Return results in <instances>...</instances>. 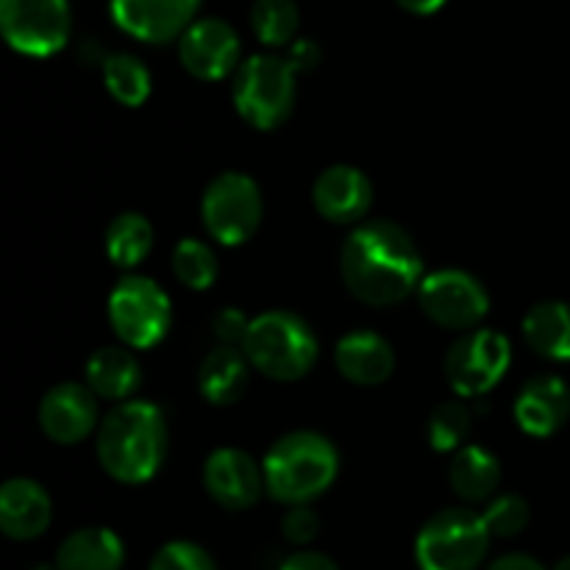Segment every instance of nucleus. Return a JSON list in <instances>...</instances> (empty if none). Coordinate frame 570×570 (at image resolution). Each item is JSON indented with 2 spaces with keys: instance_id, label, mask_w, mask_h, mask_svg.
<instances>
[{
  "instance_id": "473e14b6",
  "label": "nucleus",
  "mask_w": 570,
  "mask_h": 570,
  "mask_svg": "<svg viewBox=\"0 0 570 570\" xmlns=\"http://www.w3.org/2000/svg\"><path fill=\"white\" fill-rule=\"evenodd\" d=\"M282 532L289 543L306 546L321 532V518H317V512L309 504L289 507L282 518Z\"/></svg>"
},
{
  "instance_id": "e433bc0d",
  "label": "nucleus",
  "mask_w": 570,
  "mask_h": 570,
  "mask_svg": "<svg viewBox=\"0 0 570 570\" xmlns=\"http://www.w3.org/2000/svg\"><path fill=\"white\" fill-rule=\"evenodd\" d=\"M395 3L401 6V9H406L410 14H434V11H440L445 6V0H395Z\"/></svg>"
},
{
  "instance_id": "a878e982",
  "label": "nucleus",
  "mask_w": 570,
  "mask_h": 570,
  "mask_svg": "<svg viewBox=\"0 0 570 570\" xmlns=\"http://www.w3.org/2000/svg\"><path fill=\"white\" fill-rule=\"evenodd\" d=\"M104 83L117 104L137 109L150 95V72L137 56L111 53L104 59Z\"/></svg>"
},
{
  "instance_id": "4468645a",
  "label": "nucleus",
  "mask_w": 570,
  "mask_h": 570,
  "mask_svg": "<svg viewBox=\"0 0 570 570\" xmlns=\"http://www.w3.org/2000/svg\"><path fill=\"white\" fill-rule=\"evenodd\" d=\"M204 488L223 510H250L267 493L265 468L239 449H217L206 456Z\"/></svg>"
},
{
  "instance_id": "5701e85b",
  "label": "nucleus",
  "mask_w": 570,
  "mask_h": 570,
  "mask_svg": "<svg viewBox=\"0 0 570 570\" xmlns=\"http://www.w3.org/2000/svg\"><path fill=\"white\" fill-rule=\"evenodd\" d=\"M449 484L468 504H482L495 495L501 484V462L482 445H465L449 465Z\"/></svg>"
},
{
  "instance_id": "f704fd0d",
  "label": "nucleus",
  "mask_w": 570,
  "mask_h": 570,
  "mask_svg": "<svg viewBox=\"0 0 570 570\" xmlns=\"http://www.w3.org/2000/svg\"><path fill=\"white\" fill-rule=\"evenodd\" d=\"M278 570H340V566L328 554L304 549V551H295V554H289Z\"/></svg>"
},
{
  "instance_id": "412c9836",
  "label": "nucleus",
  "mask_w": 570,
  "mask_h": 570,
  "mask_svg": "<svg viewBox=\"0 0 570 570\" xmlns=\"http://www.w3.org/2000/svg\"><path fill=\"white\" fill-rule=\"evenodd\" d=\"M250 362L243 348L217 345L204 356L198 367V390L209 404L232 406L248 390Z\"/></svg>"
},
{
  "instance_id": "423d86ee",
  "label": "nucleus",
  "mask_w": 570,
  "mask_h": 570,
  "mask_svg": "<svg viewBox=\"0 0 570 570\" xmlns=\"http://www.w3.org/2000/svg\"><path fill=\"white\" fill-rule=\"evenodd\" d=\"M490 529L479 512L449 507L429 518L415 538L421 570H479L490 551Z\"/></svg>"
},
{
  "instance_id": "aec40b11",
  "label": "nucleus",
  "mask_w": 570,
  "mask_h": 570,
  "mask_svg": "<svg viewBox=\"0 0 570 570\" xmlns=\"http://www.w3.org/2000/svg\"><path fill=\"white\" fill-rule=\"evenodd\" d=\"M83 373H87V387L98 399L111 401V404L131 401L142 384V367H139L137 356L120 345H106V348L95 351Z\"/></svg>"
},
{
  "instance_id": "20e7f679",
  "label": "nucleus",
  "mask_w": 570,
  "mask_h": 570,
  "mask_svg": "<svg viewBox=\"0 0 570 570\" xmlns=\"http://www.w3.org/2000/svg\"><path fill=\"white\" fill-rule=\"evenodd\" d=\"M243 351L262 376L273 382H298L315 367L321 345L315 328L298 312L271 309L250 321Z\"/></svg>"
},
{
  "instance_id": "9b49d317",
  "label": "nucleus",
  "mask_w": 570,
  "mask_h": 570,
  "mask_svg": "<svg viewBox=\"0 0 570 570\" xmlns=\"http://www.w3.org/2000/svg\"><path fill=\"white\" fill-rule=\"evenodd\" d=\"M0 28L17 53L45 59L67 45L70 6L67 0H0Z\"/></svg>"
},
{
  "instance_id": "393cba45",
  "label": "nucleus",
  "mask_w": 570,
  "mask_h": 570,
  "mask_svg": "<svg viewBox=\"0 0 570 570\" xmlns=\"http://www.w3.org/2000/svg\"><path fill=\"white\" fill-rule=\"evenodd\" d=\"M154 248V226L139 212H122L106 228V256L111 265L131 271Z\"/></svg>"
},
{
  "instance_id": "c85d7f7f",
  "label": "nucleus",
  "mask_w": 570,
  "mask_h": 570,
  "mask_svg": "<svg viewBox=\"0 0 570 570\" xmlns=\"http://www.w3.org/2000/svg\"><path fill=\"white\" fill-rule=\"evenodd\" d=\"M173 273L189 289H209L217 282L220 262L212 245L187 237L173 248Z\"/></svg>"
},
{
  "instance_id": "dca6fc26",
  "label": "nucleus",
  "mask_w": 570,
  "mask_h": 570,
  "mask_svg": "<svg viewBox=\"0 0 570 570\" xmlns=\"http://www.w3.org/2000/svg\"><path fill=\"white\" fill-rule=\"evenodd\" d=\"M312 204L334 226H360L373 206V184L360 167L332 165L317 176Z\"/></svg>"
},
{
  "instance_id": "bb28decb",
  "label": "nucleus",
  "mask_w": 570,
  "mask_h": 570,
  "mask_svg": "<svg viewBox=\"0 0 570 570\" xmlns=\"http://www.w3.org/2000/svg\"><path fill=\"white\" fill-rule=\"evenodd\" d=\"M301 26V11L295 0H254L250 28L267 48H284L295 42Z\"/></svg>"
},
{
  "instance_id": "4c0bfd02",
  "label": "nucleus",
  "mask_w": 570,
  "mask_h": 570,
  "mask_svg": "<svg viewBox=\"0 0 570 570\" xmlns=\"http://www.w3.org/2000/svg\"><path fill=\"white\" fill-rule=\"evenodd\" d=\"M554 570H570V554L562 557V560L554 566Z\"/></svg>"
},
{
  "instance_id": "72a5a7b5",
  "label": "nucleus",
  "mask_w": 570,
  "mask_h": 570,
  "mask_svg": "<svg viewBox=\"0 0 570 570\" xmlns=\"http://www.w3.org/2000/svg\"><path fill=\"white\" fill-rule=\"evenodd\" d=\"M287 61L295 67V72H309L321 65V48H317V42H312V39H295V42L289 45Z\"/></svg>"
},
{
  "instance_id": "b1692460",
  "label": "nucleus",
  "mask_w": 570,
  "mask_h": 570,
  "mask_svg": "<svg viewBox=\"0 0 570 570\" xmlns=\"http://www.w3.org/2000/svg\"><path fill=\"white\" fill-rule=\"evenodd\" d=\"M523 340L534 354L554 362H570V304L540 301L523 317Z\"/></svg>"
},
{
  "instance_id": "c756f323",
  "label": "nucleus",
  "mask_w": 570,
  "mask_h": 570,
  "mask_svg": "<svg viewBox=\"0 0 570 570\" xmlns=\"http://www.w3.org/2000/svg\"><path fill=\"white\" fill-rule=\"evenodd\" d=\"M482 518L493 538H515V534H521L529 527L532 510H529V501L523 495L507 493L490 499Z\"/></svg>"
},
{
  "instance_id": "c9c22d12",
  "label": "nucleus",
  "mask_w": 570,
  "mask_h": 570,
  "mask_svg": "<svg viewBox=\"0 0 570 570\" xmlns=\"http://www.w3.org/2000/svg\"><path fill=\"white\" fill-rule=\"evenodd\" d=\"M488 570H546L534 557L529 554H504L493 562Z\"/></svg>"
},
{
  "instance_id": "7c9ffc66",
  "label": "nucleus",
  "mask_w": 570,
  "mask_h": 570,
  "mask_svg": "<svg viewBox=\"0 0 570 570\" xmlns=\"http://www.w3.org/2000/svg\"><path fill=\"white\" fill-rule=\"evenodd\" d=\"M148 570H220L217 562L206 549L189 540H173V543L161 546L156 557L150 560Z\"/></svg>"
},
{
  "instance_id": "39448f33",
  "label": "nucleus",
  "mask_w": 570,
  "mask_h": 570,
  "mask_svg": "<svg viewBox=\"0 0 570 570\" xmlns=\"http://www.w3.org/2000/svg\"><path fill=\"white\" fill-rule=\"evenodd\" d=\"M295 67L287 56L256 53L234 72V109L256 131L284 126L295 109Z\"/></svg>"
},
{
  "instance_id": "f8f14e48",
  "label": "nucleus",
  "mask_w": 570,
  "mask_h": 570,
  "mask_svg": "<svg viewBox=\"0 0 570 570\" xmlns=\"http://www.w3.org/2000/svg\"><path fill=\"white\" fill-rule=\"evenodd\" d=\"M45 438L59 445H78L100 426L98 395L78 382H61L45 393L37 412Z\"/></svg>"
},
{
  "instance_id": "6e6552de",
  "label": "nucleus",
  "mask_w": 570,
  "mask_h": 570,
  "mask_svg": "<svg viewBox=\"0 0 570 570\" xmlns=\"http://www.w3.org/2000/svg\"><path fill=\"white\" fill-rule=\"evenodd\" d=\"M109 323L126 348H154L170 332V298L154 278L134 273L111 289Z\"/></svg>"
},
{
  "instance_id": "1a4fd4ad",
  "label": "nucleus",
  "mask_w": 570,
  "mask_h": 570,
  "mask_svg": "<svg viewBox=\"0 0 570 570\" xmlns=\"http://www.w3.org/2000/svg\"><path fill=\"white\" fill-rule=\"evenodd\" d=\"M512 365V345L495 328L465 332L445 354V379L460 399H479L499 387Z\"/></svg>"
},
{
  "instance_id": "2eb2a0df",
  "label": "nucleus",
  "mask_w": 570,
  "mask_h": 570,
  "mask_svg": "<svg viewBox=\"0 0 570 570\" xmlns=\"http://www.w3.org/2000/svg\"><path fill=\"white\" fill-rule=\"evenodd\" d=\"M200 0H111V17L128 37L148 45L181 39L195 22Z\"/></svg>"
},
{
  "instance_id": "9d476101",
  "label": "nucleus",
  "mask_w": 570,
  "mask_h": 570,
  "mask_svg": "<svg viewBox=\"0 0 570 570\" xmlns=\"http://www.w3.org/2000/svg\"><path fill=\"white\" fill-rule=\"evenodd\" d=\"M423 315L449 332H473L490 312V293L473 273L445 267L429 273L417 287Z\"/></svg>"
},
{
  "instance_id": "4be33fe9",
  "label": "nucleus",
  "mask_w": 570,
  "mask_h": 570,
  "mask_svg": "<svg viewBox=\"0 0 570 570\" xmlns=\"http://www.w3.org/2000/svg\"><path fill=\"white\" fill-rule=\"evenodd\" d=\"M126 562V546L111 529L89 527L78 529L61 540L56 551L59 570H120Z\"/></svg>"
},
{
  "instance_id": "f3484780",
  "label": "nucleus",
  "mask_w": 570,
  "mask_h": 570,
  "mask_svg": "<svg viewBox=\"0 0 570 570\" xmlns=\"http://www.w3.org/2000/svg\"><path fill=\"white\" fill-rule=\"evenodd\" d=\"M53 501L48 490L26 476L9 479L0 488V529L9 540L28 543L48 532Z\"/></svg>"
},
{
  "instance_id": "6ab92c4d",
  "label": "nucleus",
  "mask_w": 570,
  "mask_h": 570,
  "mask_svg": "<svg viewBox=\"0 0 570 570\" xmlns=\"http://www.w3.org/2000/svg\"><path fill=\"white\" fill-rule=\"evenodd\" d=\"M334 365L345 382L356 387H379L395 371V351L382 334L371 328H356L340 337L334 348Z\"/></svg>"
},
{
  "instance_id": "7ed1b4c3",
  "label": "nucleus",
  "mask_w": 570,
  "mask_h": 570,
  "mask_svg": "<svg viewBox=\"0 0 570 570\" xmlns=\"http://www.w3.org/2000/svg\"><path fill=\"white\" fill-rule=\"evenodd\" d=\"M265 488L284 507H304L321 499L340 473V451L326 434L298 429L273 443L265 462Z\"/></svg>"
},
{
  "instance_id": "2f4dec72",
  "label": "nucleus",
  "mask_w": 570,
  "mask_h": 570,
  "mask_svg": "<svg viewBox=\"0 0 570 570\" xmlns=\"http://www.w3.org/2000/svg\"><path fill=\"white\" fill-rule=\"evenodd\" d=\"M254 317H245L243 309L237 306H226L212 317V332H215L217 345H228V348H243L245 337Z\"/></svg>"
},
{
  "instance_id": "0eeeda50",
  "label": "nucleus",
  "mask_w": 570,
  "mask_h": 570,
  "mask_svg": "<svg viewBox=\"0 0 570 570\" xmlns=\"http://www.w3.org/2000/svg\"><path fill=\"white\" fill-rule=\"evenodd\" d=\"M262 215H265V200L259 184L237 170L212 178L200 198L206 234L226 248L248 243L259 232Z\"/></svg>"
},
{
  "instance_id": "cd10ccee",
  "label": "nucleus",
  "mask_w": 570,
  "mask_h": 570,
  "mask_svg": "<svg viewBox=\"0 0 570 570\" xmlns=\"http://www.w3.org/2000/svg\"><path fill=\"white\" fill-rule=\"evenodd\" d=\"M429 443L440 454H456L460 449H465V440L471 434V406L460 399L443 401L432 410L426 423Z\"/></svg>"
},
{
  "instance_id": "ddd939ff",
  "label": "nucleus",
  "mask_w": 570,
  "mask_h": 570,
  "mask_svg": "<svg viewBox=\"0 0 570 570\" xmlns=\"http://www.w3.org/2000/svg\"><path fill=\"white\" fill-rule=\"evenodd\" d=\"M178 59L198 81H220L243 65L237 31L217 17L195 20L178 39Z\"/></svg>"
},
{
  "instance_id": "f03ea898",
  "label": "nucleus",
  "mask_w": 570,
  "mask_h": 570,
  "mask_svg": "<svg viewBox=\"0 0 570 570\" xmlns=\"http://www.w3.org/2000/svg\"><path fill=\"white\" fill-rule=\"evenodd\" d=\"M170 445L165 412L150 401L131 399L104 415L95 438L98 462L120 484H145L161 471Z\"/></svg>"
},
{
  "instance_id": "f257e3e1",
  "label": "nucleus",
  "mask_w": 570,
  "mask_h": 570,
  "mask_svg": "<svg viewBox=\"0 0 570 570\" xmlns=\"http://www.w3.org/2000/svg\"><path fill=\"white\" fill-rule=\"evenodd\" d=\"M340 273L356 301L367 306H393L417 293L423 256L406 228L393 220H362L345 237Z\"/></svg>"
},
{
  "instance_id": "58836bf2",
  "label": "nucleus",
  "mask_w": 570,
  "mask_h": 570,
  "mask_svg": "<svg viewBox=\"0 0 570 570\" xmlns=\"http://www.w3.org/2000/svg\"><path fill=\"white\" fill-rule=\"evenodd\" d=\"M37 570H59V568H56V566L53 568H50V566H39Z\"/></svg>"
},
{
  "instance_id": "a211bd4d",
  "label": "nucleus",
  "mask_w": 570,
  "mask_h": 570,
  "mask_svg": "<svg viewBox=\"0 0 570 570\" xmlns=\"http://www.w3.org/2000/svg\"><path fill=\"white\" fill-rule=\"evenodd\" d=\"M515 421L529 438H551L570 421V387L560 376L529 379L515 399Z\"/></svg>"
}]
</instances>
